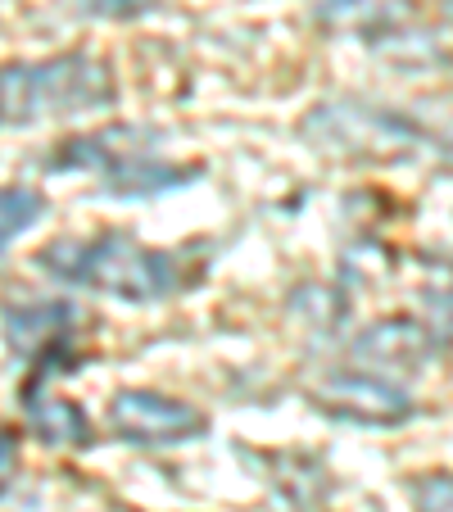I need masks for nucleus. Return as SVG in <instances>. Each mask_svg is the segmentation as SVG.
Here are the masks:
<instances>
[{
	"label": "nucleus",
	"instance_id": "obj_8",
	"mask_svg": "<svg viewBox=\"0 0 453 512\" xmlns=\"http://www.w3.org/2000/svg\"><path fill=\"white\" fill-rule=\"evenodd\" d=\"M431 354L435 336L417 318H386L354 336V358L376 372H417Z\"/></svg>",
	"mask_w": 453,
	"mask_h": 512
},
{
	"label": "nucleus",
	"instance_id": "obj_7",
	"mask_svg": "<svg viewBox=\"0 0 453 512\" xmlns=\"http://www.w3.org/2000/svg\"><path fill=\"white\" fill-rule=\"evenodd\" d=\"M422 0H318V28L336 37H363V41H395L399 32L413 28Z\"/></svg>",
	"mask_w": 453,
	"mask_h": 512
},
{
	"label": "nucleus",
	"instance_id": "obj_12",
	"mask_svg": "<svg viewBox=\"0 0 453 512\" xmlns=\"http://www.w3.org/2000/svg\"><path fill=\"white\" fill-rule=\"evenodd\" d=\"M413 503L417 512H453V476L449 472H431L413 485Z\"/></svg>",
	"mask_w": 453,
	"mask_h": 512
},
{
	"label": "nucleus",
	"instance_id": "obj_10",
	"mask_svg": "<svg viewBox=\"0 0 453 512\" xmlns=\"http://www.w3.org/2000/svg\"><path fill=\"white\" fill-rule=\"evenodd\" d=\"M23 408H28V426L37 440L46 445H68V449H87L96 440L91 431V417L82 413L73 399H59V395H46L37 381H28L23 390Z\"/></svg>",
	"mask_w": 453,
	"mask_h": 512
},
{
	"label": "nucleus",
	"instance_id": "obj_6",
	"mask_svg": "<svg viewBox=\"0 0 453 512\" xmlns=\"http://www.w3.org/2000/svg\"><path fill=\"white\" fill-rule=\"evenodd\" d=\"M309 395L322 413L345 417V422H358V426H399L413 417V399L372 368L327 372Z\"/></svg>",
	"mask_w": 453,
	"mask_h": 512
},
{
	"label": "nucleus",
	"instance_id": "obj_9",
	"mask_svg": "<svg viewBox=\"0 0 453 512\" xmlns=\"http://www.w3.org/2000/svg\"><path fill=\"white\" fill-rule=\"evenodd\" d=\"M68 322H73V304L46 300V304H10L5 309V340L10 354L19 358H46L68 340Z\"/></svg>",
	"mask_w": 453,
	"mask_h": 512
},
{
	"label": "nucleus",
	"instance_id": "obj_1",
	"mask_svg": "<svg viewBox=\"0 0 453 512\" xmlns=\"http://www.w3.org/2000/svg\"><path fill=\"white\" fill-rule=\"evenodd\" d=\"M37 268L50 272L64 286L100 290L114 300L150 304L168 300L186 286V272L177 263V254L150 250L127 232H100L91 241H50L41 245Z\"/></svg>",
	"mask_w": 453,
	"mask_h": 512
},
{
	"label": "nucleus",
	"instance_id": "obj_4",
	"mask_svg": "<svg viewBox=\"0 0 453 512\" xmlns=\"http://www.w3.org/2000/svg\"><path fill=\"white\" fill-rule=\"evenodd\" d=\"M304 136L322 145L327 155H417V150H435V136L426 132L417 118H404L399 109H376L363 100H336V105H318L304 123Z\"/></svg>",
	"mask_w": 453,
	"mask_h": 512
},
{
	"label": "nucleus",
	"instance_id": "obj_2",
	"mask_svg": "<svg viewBox=\"0 0 453 512\" xmlns=\"http://www.w3.org/2000/svg\"><path fill=\"white\" fill-rule=\"evenodd\" d=\"M46 168L96 173L109 195H159L200 177V164L164 159L155 150V136L141 132V127H105V132L78 136V141L59 145V155H50Z\"/></svg>",
	"mask_w": 453,
	"mask_h": 512
},
{
	"label": "nucleus",
	"instance_id": "obj_5",
	"mask_svg": "<svg viewBox=\"0 0 453 512\" xmlns=\"http://www.w3.org/2000/svg\"><path fill=\"white\" fill-rule=\"evenodd\" d=\"M109 426L123 445L141 449H164V445H186L195 435L209 431L200 408L182 404L159 390H118L109 404Z\"/></svg>",
	"mask_w": 453,
	"mask_h": 512
},
{
	"label": "nucleus",
	"instance_id": "obj_3",
	"mask_svg": "<svg viewBox=\"0 0 453 512\" xmlns=\"http://www.w3.org/2000/svg\"><path fill=\"white\" fill-rule=\"evenodd\" d=\"M5 123L23 127L50 114H82V109L114 105V78L91 55H55L37 64L5 68Z\"/></svg>",
	"mask_w": 453,
	"mask_h": 512
},
{
	"label": "nucleus",
	"instance_id": "obj_11",
	"mask_svg": "<svg viewBox=\"0 0 453 512\" xmlns=\"http://www.w3.org/2000/svg\"><path fill=\"white\" fill-rule=\"evenodd\" d=\"M0 209H5V245H10L14 236L28 232V227L41 218L46 200H41L32 186H5V195H0Z\"/></svg>",
	"mask_w": 453,
	"mask_h": 512
},
{
	"label": "nucleus",
	"instance_id": "obj_13",
	"mask_svg": "<svg viewBox=\"0 0 453 512\" xmlns=\"http://www.w3.org/2000/svg\"><path fill=\"white\" fill-rule=\"evenodd\" d=\"M82 14H96V19H141V14H155L164 0H78Z\"/></svg>",
	"mask_w": 453,
	"mask_h": 512
}]
</instances>
